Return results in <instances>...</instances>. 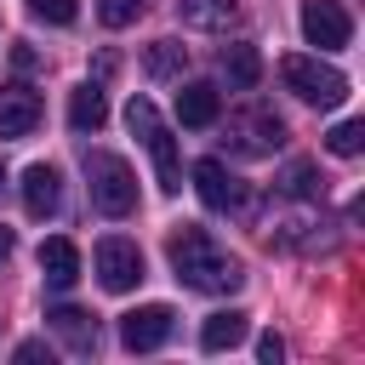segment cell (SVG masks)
Returning a JSON list of instances; mask_svg holds the SVG:
<instances>
[{
  "label": "cell",
  "mask_w": 365,
  "mask_h": 365,
  "mask_svg": "<svg viewBox=\"0 0 365 365\" xmlns=\"http://www.w3.org/2000/svg\"><path fill=\"white\" fill-rule=\"evenodd\" d=\"M97 279H103V291H131L137 279H143V251L131 245V240H120V234H108V240H97Z\"/></svg>",
  "instance_id": "52a82bcc"
},
{
  "label": "cell",
  "mask_w": 365,
  "mask_h": 365,
  "mask_svg": "<svg viewBox=\"0 0 365 365\" xmlns=\"http://www.w3.org/2000/svg\"><path fill=\"white\" fill-rule=\"evenodd\" d=\"M86 182H91V205L103 217H131L137 211V177H131V165L120 154L91 148L86 154Z\"/></svg>",
  "instance_id": "7a4b0ae2"
},
{
  "label": "cell",
  "mask_w": 365,
  "mask_h": 365,
  "mask_svg": "<svg viewBox=\"0 0 365 365\" xmlns=\"http://www.w3.org/2000/svg\"><path fill=\"white\" fill-rule=\"evenodd\" d=\"M194 188H200V205H205V211H228V205L240 200V188H234V177L222 171V160H200V165H194Z\"/></svg>",
  "instance_id": "4fadbf2b"
},
{
  "label": "cell",
  "mask_w": 365,
  "mask_h": 365,
  "mask_svg": "<svg viewBox=\"0 0 365 365\" xmlns=\"http://www.w3.org/2000/svg\"><path fill=\"white\" fill-rule=\"evenodd\" d=\"M222 114V91L211 86V80H188L182 91H177V120L182 125H211Z\"/></svg>",
  "instance_id": "7c38bea8"
},
{
  "label": "cell",
  "mask_w": 365,
  "mask_h": 365,
  "mask_svg": "<svg viewBox=\"0 0 365 365\" xmlns=\"http://www.w3.org/2000/svg\"><path fill=\"white\" fill-rule=\"evenodd\" d=\"M177 17L188 23V29H228L234 17H240V0H177Z\"/></svg>",
  "instance_id": "e0dca14e"
},
{
  "label": "cell",
  "mask_w": 365,
  "mask_h": 365,
  "mask_svg": "<svg viewBox=\"0 0 365 365\" xmlns=\"http://www.w3.org/2000/svg\"><path fill=\"white\" fill-rule=\"evenodd\" d=\"M40 114H46V103L34 86H23V80L0 86V137H29L40 125Z\"/></svg>",
  "instance_id": "9c48e42d"
},
{
  "label": "cell",
  "mask_w": 365,
  "mask_h": 365,
  "mask_svg": "<svg viewBox=\"0 0 365 365\" xmlns=\"http://www.w3.org/2000/svg\"><path fill=\"white\" fill-rule=\"evenodd\" d=\"M0 188H6V165H0Z\"/></svg>",
  "instance_id": "4316f807"
},
{
  "label": "cell",
  "mask_w": 365,
  "mask_h": 365,
  "mask_svg": "<svg viewBox=\"0 0 365 365\" xmlns=\"http://www.w3.org/2000/svg\"><path fill=\"white\" fill-rule=\"evenodd\" d=\"M222 74H228V86L251 91V86L262 80V57H257V46H222Z\"/></svg>",
  "instance_id": "d6986e66"
},
{
  "label": "cell",
  "mask_w": 365,
  "mask_h": 365,
  "mask_svg": "<svg viewBox=\"0 0 365 365\" xmlns=\"http://www.w3.org/2000/svg\"><path fill=\"white\" fill-rule=\"evenodd\" d=\"M46 325L68 342V354H97V325L80 308H46Z\"/></svg>",
  "instance_id": "5bb4252c"
},
{
  "label": "cell",
  "mask_w": 365,
  "mask_h": 365,
  "mask_svg": "<svg viewBox=\"0 0 365 365\" xmlns=\"http://www.w3.org/2000/svg\"><path fill=\"white\" fill-rule=\"evenodd\" d=\"M40 274H46L51 291H68V285L80 279V251H74V240H63V234L40 240Z\"/></svg>",
  "instance_id": "8fae6325"
},
{
  "label": "cell",
  "mask_w": 365,
  "mask_h": 365,
  "mask_svg": "<svg viewBox=\"0 0 365 365\" xmlns=\"http://www.w3.org/2000/svg\"><path fill=\"white\" fill-rule=\"evenodd\" d=\"M325 148H331L336 160H354V154L365 148V125H359V120H336V125L325 131Z\"/></svg>",
  "instance_id": "ffe728a7"
},
{
  "label": "cell",
  "mask_w": 365,
  "mask_h": 365,
  "mask_svg": "<svg viewBox=\"0 0 365 365\" xmlns=\"http://www.w3.org/2000/svg\"><path fill=\"white\" fill-rule=\"evenodd\" d=\"M137 11H143V0H97V17H103L108 29H125V23H137Z\"/></svg>",
  "instance_id": "603a6c76"
},
{
  "label": "cell",
  "mask_w": 365,
  "mask_h": 365,
  "mask_svg": "<svg viewBox=\"0 0 365 365\" xmlns=\"http://www.w3.org/2000/svg\"><path fill=\"white\" fill-rule=\"evenodd\" d=\"M125 125H131V131L143 137V148L154 154V177H160V188L177 194V188H182V165H177V137L165 131L160 108H154L148 97H131V103H125Z\"/></svg>",
  "instance_id": "3957f363"
},
{
  "label": "cell",
  "mask_w": 365,
  "mask_h": 365,
  "mask_svg": "<svg viewBox=\"0 0 365 365\" xmlns=\"http://www.w3.org/2000/svg\"><path fill=\"white\" fill-rule=\"evenodd\" d=\"M171 325H177V314H171L165 302H143V308L120 314V342H125L131 354H154V348L171 342Z\"/></svg>",
  "instance_id": "8992f818"
},
{
  "label": "cell",
  "mask_w": 365,
  "mask_h": 365,
  "mask_svg": "<svg viewBox=\"0 0 365 365\" xmlns=\"http://www.w3.org/2000/svg\"><path fill=\"white\" fill-rule=\"evenodd\" d=\"M279 188H285V194H291V200H314V194H319V171H314V165H302V160H297V165H291V171H285V177H279Z\"/></svg>",
  "instance_id": "44dd1931"
},
{
  "label": "cell",
  "mask_w": 365,
  "mask_h": 365,
  "mask_svg": "<svg viewBox=\"0 0 365 365\" xmlns=\"http://www.w3.org/2000/svg\"><path fill=\"white\" fill-rule=\"evenodd\" d=\"M245 331H251V319H245L240 308H222V314H211V319L200 325V348H205V354H228V348L245 342Z\"/></svg>",
  "instance_id": "9a60e30c"
},
{
  "label": "cell",
  "mask_w": 365,
  "mask_h": 365,
  "mask_svg": "<svg viewBox=\"0 0 365 365\" xmlns=\"http://www.w3.org/2000/svg\"><path fill=\"white\" fill-rule=\"evenodd\" d=\"M165 257H171V268H177V279L188 285V291H200V297H228V291H240L245 285V274H240V262L205 234V228H194V222H182V228H171V240H165Z\"/></svg>",
  "instance_id": "6da1fadb"
},
{
  "label": "cell",
  "mask_w": 365,
  "mask_h": 365,
  "mask_svg": "<svg viewBox=\"0 0 365 365\" xmlns=\"http://www.w3.org/2000/svg\"><path fill=\"white\" fill-rule=\"evenodd\" d=\"M11 251H17V234H11V228H6V222H0V268H6V262H11Z\"/></svg>",
  "instance_id": "d4e9b609"
},
{
  "label": "cell",
  "mask_w": 365,
  "mask_h": 365,
  "mask_svg": "<svg viewBox=\"0 0 365 365\" xmlns=\"http://www.w3.org/2000/svg\"><path fill=\"white\" fill-rule=\"evenodd\" d=\"M11 63H17V68H34V63H40V57H34V51H29V46H11Z\"/></svg>",
  "instance_id": "484cf974"
},
{
  "label": "cell",
  "mask_w": 365,
  "mask_h": 365,
  "mask_svg": "<svg viewBox=\"0 0 365 365\" xmlns=\"http://www.w3.org/2000/svg\"><path fill=\"white\" fill-rule=\"evenodd\" d=\"M302 40L319 51H342L354 40V23L336 0H302Z\"/></svg>",
  "instance_id": "ba28073f"
},
{
  "label": "cell",
  "mask_w": 365,
  "mask_h": 365,
  "mask_svg": "<svg viewBox=\"0 0 365 365\" xmlns=\"http://www.w3.org/2000/svg\"><path fill=\"white\" fill-rule=\"evenodd\" d=\"M257 359H262V365H279V359H285V342H279L274 331H268V336H257Z\"/></svg>",
  "instance_id": "cb8c5ba5"
},
{
  "label": "cell",
  "mask_w": 365,
  "mask_h": 365,
  "mask_svg": "<svg viewBox=\"0 0 365 365\" xmlns=\"http://www.w3.org/2000/svg\"><path fill=\"white\" fill-rule=\"evenodd\" d=\"M279 80H285V91H297L302 103H319V108H336L348 97V74L331 68V63H319V57H285Z\"/></svg>",
  "instance_id": "277c9868"
},
{
  "label": "cell",
  "mask_w": 365,
  "mask_h": 365,
  "mask_svg": "<svg viewBox=\"0 0 365 365\" xmlns=\"http://www.w3.org/2000/svg\"><path fill=\"white\" fill-rule=\"evenodd\" d=\"M29 11H34L40 23H57V29H68V23L80 17V6H74V0H29Z\"/></svg>",
  "instance_id": "7402d4cb"
},
{
  "label": "cell",
  "mask_w": 365,
  "mask_h": 365,
  "mask_svg": "<svg viewBox=\"0 0 365 365\" xmlns=\"http://www.w3.org/2000/svg\"><path fill=\"white\" fill-rule=\"evenodd\" d=\"M57 205H63V177H57V165L34 160V165L23 171V211H29L34 222H46V217H57Z\"/></svg>",
  "instance_id": "30bf717a"
},
{
  "label": "cell",
  "mask_w": 365,
  "mask_h": 365,
  "mask_svg": "<svg viewBox=\"0 0 365 365\" xmlns=\"http://www.w3.org/2000/svg\"><path fill=\"white\" fill-rule=\"evenodd\" d=\"M103 120H108V97H103V86H97V80L74 86V91H68V125H74V131H103Z\"/></svg>",
  "instance_id": "2e32d148"
},
{
  "label": "cell",
  "mask_w": 365,
  "mask_h": 365,
  "mask_svg": "<svg viewBox=\"0 0 365 365\" xmlns=\"http://www.w3.org/2000/svg\"><path fill=\"white\" fill-rule=\"evenodd\" d=\"M143 68H148L154 80H177V74L188 68V46H182V40H154V46L143 51Z\"/></svg>",
  "instance_id": "ac0fdd59"
},
{
  "label": "cell",
  "mask_w": 365,
  "mask_h": 365,
  "mask_svg": "<svg viewBox=\"0 0 365 365\" xmlns=\"http://www.w3.org/2000/svg\"><path fill=\"white\" fill-rule=\"evenodd\" d=\"M279 143H285V120H279L274 108H245V114L228 120V148L245 154V160H262V154H274Z\"/></svg>",
  "instance_id": "5b68a950"
}]
</instances>
